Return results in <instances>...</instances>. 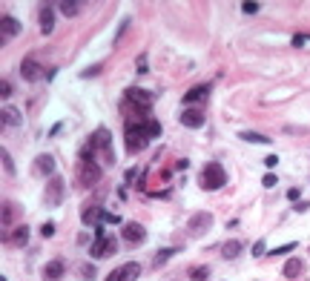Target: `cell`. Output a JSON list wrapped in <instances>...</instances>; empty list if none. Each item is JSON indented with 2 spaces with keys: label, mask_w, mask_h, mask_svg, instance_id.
<instances>
[{
  "label": "cell",
  "mask_w": 310,
  "mask_h": 281,
  "mask_svg": "<svg viewBox=\"0 0 310 281\" xmlns=\"http://www.w3.org/2000/svg\"><path fill=\"white\" fill-rule=\"evenodd\" d=\"M227 184V172L221 164H207L204 172H201V187L204 189H221Z\"/></svg>",
  "instance_id": "obj_1"
},
{
  "label": "cell",
  "mask_w": 310,
  "mask_h": 281,
  "mask_svg": "<svg viewBox=\"0 0 310 281\" xmlns=\"http://www.w3.org/2000/svg\"><path fill=\"white\" fill-rule=\"evenodd\" d=\"M147 147V132H144V124L135 126V121L132 124H126V149L129 152H141Z\"/></svg>",
  "instance_id": "obj_2"
},
{
  "label": "cell",
  "mask_w": 310,
  "mask_h": 281,
  "mask_svg": "<svg viewBox=\"0 0 310 281\" xmlns=\"http://www.w3.org/2000/svg\"><path fill=\"white\" fill-rule=\"evenodd\" d=\"M43 201H46V207H58V204L63 201V178H61V175H52V181H49V187H46Z\"/></svg>",
  "instance_id": "obj_3"
},
{
  "label": "cell",
  "mask_w": 310,
  "mask_h": 281,
  "mask_svg": "<svg viewBox=\"0 0 310 281\" xmlns=\"http://www.w3.org/2000/svg\"><path fill=\"white\" fill-rule=\"evenodd\" d=\"M112 252H115V238H109V235H103V230H98V238L92 241V258H103Z\"/></svg>",
  "instance_id": "obj_4"
},
{
  "label": "cell",
  "mask_w": 310,
  "mask_h": 281,
  "mask_svg": "<svg viewBox=\"0 0 310 281\" xmlns=\"http://www.w3.org/2000/svg\"><path fill=\"white\" fill-rule=\"evenodd\" d=\"M213 227V215L210 213H195L192 218L187 221V232L189 235H201V232H207Z\"/></svg>",
  "instance_id": "obj_5"
},
{
  "label": "cell",
  "mask_w": 310,
  "mask_h": 281,
  "mask_svg": "<svg viewBox=\"0 0 310 281\" xmlns=\"http://www.w3.org/2000/svg\"><path fill=\"white\" fill-rule=\"evenodd\" d=\"M138 276H141V267H138L135 261H129V264H124V267L112 270V273L106 276V281H135Z\"/></svg>",
  "instance_id": "obj_6"
},
{
  "label": "cell",
  "mask_w": 310,
  "mask_h": 281,
  "mask_svg": "<svg viewBox=\"0 0 310 281\" xmlns=\"http://www.w3.org/2000/svg\"><path fill=\"white\" fill-rule=\"evenodd\" d=\"M121 235H124L129 244H141V241L147 238V230H144L141 224H135V221H132V224H124V232H121Z\"/></svg>",
  "instance_id": "obj_7"
},
{
  "label": "cell",
  "mask_w": 310,
  "mask_h": 281,
  "mask_svg": "<svg viewBox=\"0 0 310 281\" xmlns=\"http://www.w3.org/2000/svg\"><path fill=\"white\" fill-rule=\"evenodd\" d=\"M66 273V264H63L61 258H55V261H49L46 267H43V279L46 281H58Z\"/></svg>",
  "instance_id": "obj_8"
},
{
  "label": "cell",
  "mask_w": 310,
  "mask_h": 281,
  "mask_svg": "<svg viewBox=\"0 0 310 281\" xmlns=\"http://www.w3.org/2000/svg\"><path fill=\"white\" fill-rule=\"evenodd\" d=\"M52 29H55V9L46 3V6H40V32L49 34Z\"/></svg>",
  "instance_id": "obj_9"
},
{
  "label": "cell",
  "mask_w": 310,
  "mask_h": 281,
  "mask_svg": "<svg viewBox=\"0 0 310 281\" xmlns=\"http://www.w3.org/2000/svg\"><path fill=\"white\" fill-rule=\"evenodd\" d=\"M181 124L189 126V129H198V126L204 124V112L201 109H184L181 112Z\"/></svg>",
  "instance_id": "obj_10"
},
{
  "label": "cell",
  "mask_w": 310,
  "mask_h": 281,
  "mask_svg": "<svg viewBox=\"0 0 310 281\" xmlns=\"http://www.w3.org/2000/svg\"><path fill=\"white\" fill-rule=\"evenodd\" d=\"M20 75H23L26 81H37V78H43V69L37 66V61H32V58H26V61L20 63Z\"/></svg>",
  "instance_id": "obj_11"
},
{
  "label": "cell",
  "mask_w": 310,
  "mask_h": 281,
  "mask_svg": "<svg viewBox=\"0 0 310 281\" xmlns=\"http://www.w3.org/2000/svg\"><path fill=\"white\" fill-rule=\"evenodd\" d=\"M207 95H210V83L192 86L189 92H184V103H201V100H207Z\"/></svg>",
  "instance_id": "obj_12"
},
{
  "label": "cell",
  "mask_w": 310,
  "mask_h": 281,
  "mask_svg": "<svg viewBox=\"0 0 310 281\" xmlns=\"http://www.w3.org/2000/svg\"><path fill=\"white\" fill-rule=\"evenodd\" d=\"M126 100H132V103H138V106H150L153 103V92H147V89H126Z\"/></svg>",
  "instance_id": "obj_13"
},
{
  "label": "cell",
  "mask_w": 310,
  "mask_h": 281,
  "mask_svg": "<svg viewBox=\"0 0 310 281\" xmlns=\"http://www.w3.org/2000/svg\"><path fill=\"white\" fill-rule=\"evenodd\" d=\"M34 172H37V175H52V172H55V158L37 155L34 158Z\"/></svg>",
  "instance_id": "obj_14"
},
{
  "label": "cell",
  "mask_w": 310,
  "mask_h": 281,
  "mask_svg": "<svg viewBox=\"0 0 310 281\" xmlns=\"http://www.w3.org/2000/svg\"><path fill=\"white\" fill-rule=\"evenodd\" d=\"M98 178H101V166H98L95 161H92V164L86 161V164H84V169H81V181H84V184H95Z\"/></svg>",
  "instance_id": "obj_15"
},
{
  "label": "cell",
  "mask_w": 310,
  "mask_h": 281,
  "mask_svg": "<svg viewBox=\"0 0 310 281\" xmlns=\"http://www.w3.org/2000/svg\"><path fill=\"white\" fill-rule=\"evenodd\" d=\"M0 32H3V37H15L20 32V23L15 17H0Z\"/></svg>",
  "instance_id": "obj_16"
},
{
  "label": "cell",
  "mask_w": 310,
  "mask_h": 281,
  "mask_svg": "<svg viewBox=\"0 0 310 281\" xmlns=\"http://www.w3.org/2000/svg\"><path fill=\"white\" fill-rule=\"evenodd\" d=\"M0 115H3V121H6V124H9V126H17V124H20V121H23V118H20V112H17L15 106H9V103H3V109H0Z\"/></svg>",
  "instance_id": "obj_17"
},
{
  "label": "cell",
  "mask_w": 310,
  "mask_h": 281,
  "mask_svg": "<svg viewBox=\"0 0 310 281\" xmlns=\"http://www.w3.org/2000/svg\"><path fill=\"white\" fill-rule=\"evenodd\" d=\"M305 273V264L299 261V258H290L287 264H284V279H296V276H302Z\"/></svg>",
  "instance_id": "obj_18"
},
{
  "label": "cell",
  "mask_w": 310,
  "mask_h": 281,
  "mask_svg": "<svg viewBox=\"0 0 310 281\" xmlns=\"http://www.w3.org/2000/svg\"><path fill=\"white\" fill-rule=\"evenodd\" d=\"M239 138H241V141H247V144H264V147L270 144V138H267V135H258V132H250V129L239 132Z\"/></svg>",
  "instance_id": "obj_19"
},
{
  "label": "cell",
  "mask_w": 310,
  "mask_h": 281,
  "mask_svg": "<svg viewBox=\"0 0 310 281\" xmlns=\"http://www.w3.org/2000/svg\"><path fill=\"white\" fill-rule=\"evenodd\" d=\"M98 218H103V210H101V207H86V210H84V215H81V221H84L86 227H92Z\"/></svg>",
  "instance_id": "obj_20"
},
{
  "label": "cell",
  "mask_w": 310,
  "mask_h": 281,
  "mask_svg": "<svg viewBox=\"0 0 310 281\" xmlns=\"http://www.w3.org/2000/svg\"><path fill=\"white\" fill-rule=\"evenodd\" d=\"M58 9H61V12L66 15V17H75V15L81 12V3H78V0H63V3L58 6Z\"/></svg>",
  "instance_id": "obj_21"
},
{
  "label": "cell",
  "mask_w": 310,
  "mask_h": 281,
  "mask_svg": "<svg viewBox=\"0 0 310 281\" xmlns=\"http://www.w3.org/2000/svg\"><path fill=\"white\" fill-rule=\"evenodd\" d=\"M26 241H29V227L23 224V227H17V230L12 232V244H17V247H20V244H26Z\"/></svg>",
  "instance_id": "obj_22"
},
{
  "label": "cell",
  "mask_w": 310,
  "mask_h": 281,
  "mask_svg": "<svg viewBox=\"0 0 310 281\" xmlns=\"http://www.w3.org/2000/svg\"><path fill=\"white\" fill-rule=\"evenodd\" d=\"M239 252H241V244H239V241H227V244L221 247V255H224L227 261H230V258H236Z\"/></svg>",
  "instance_id": "obj_23"
},
{
  "label": "cell",
  "mask_w": 310,
  "mask_h": 281,
  "mask_svg": "<svg viewBox=\"0 0 310 281\" xmlns=\"http://www.w3.org/2000/svg\"><path fill=\"white\" fill-rule=\"evenodd\" d=\"M144 132H147V138H158V135H161V124H158V121H147V124H144Z\"/></svg>",
  "instance_id": "obj_24"
},
{
  "label": "cell",
  "mask_w": 310,
  "mask_h": 281,
  "mask_svg": "<svg viewBox=\"0 0 310 281\" xmlns=\"http://www.w3.org/2000/svg\"><path fill=\"white\" fill-rule=\"evenodd\" d=\"M0 158H3V166H6V172H9V175H15V161H12V155H9L6 149H0Z\"/></svg>",
  "instance_id": "obj_25"
},
{
  "label": "cell",
  "mask_w": 310,
  "mask_h": 281,
  "mask_svg": "<svg viewBox=\"0 0 310 281\" xmlns=\"http://www.w3.org/2000/svg\"><path fill=\"white\" fill-rule=\"evenodd\" d=\"M207 276H210V270H207V267H195V270H189V279H192V281H204Z\"/></svg>",
  "instance_id": "obj_26"
},
{
  "label": "cell",
  "mask_w": 310,
  "mask_h": 281,
  "mask_svg": "<svg viewBox=\"0 0 310 281\" xmlns=\"http://www.w3.org/2000/svg\"><path fill=\"white\" fill-rule=\"evenodd\" d=\"M175 252H178V247H170V250H161V252H158V255H155V264L161 267V264H164V261H167L170 255H175Z\"/></svg>",
  "instance_id": "obj_27"
},
{
  "label": "cell",
  "mask_w": 310,
  "mask_h": 281,
  "mask_svg": "<svg viewBox=\"0 0 310 281\" xmlns=\"http://www.w3.org/2000/svg\"><path fill=\"white\" fill-rule=\"evenodd\" d=\"M290 250H296V244H284V247H276V250L270 252V255H273V258H276V255H287Z\"/></svg>",
  "instance_id": "obj_28"
},
{
  "label": "cell",
  "mask_w": 310,
  "mask_h": 281,
  "mask_svg": "<svg viewBox=\"0 0 310 281\" xmlns=\"http://www.w3.org/2000/svg\"><path fill=\"white\" fill-rule=\"evenodd\" d=\"M241 9H244V12H247V15H256V12H258V9H261V6H258V3H256V0H253V3H241Z\"/></svg>",
  "instance_id": "obj_29"
},
{
  "label": "cell",
  "mask_w": 310,
  "mask_h": 281,
  "mask_svg": "<svg viewBox=\"0 0 310 281\" xmlns=\"http://www.w3.org/2000/svg\"><path fill=\"white\" fill-rule=\"evenodd\" d=\"M276 181H279V178H276L273 172H267V175L261 178V184H264V187H267V189H270V187H276Z\"/></svg>",
  "instance_id": "obj_30"
},
{
  "label": "cell",
  "mask_w": 310,
  "mask_h": 281,
  "mask_svg": "<svg viewBox=\"0 0 310 281\" xmlns=\"http://www.w3.org/2000/svg\"><path fill=\"white\" fill-rule=\"evenodd\" d=\"M40 235H43V238L55 235V224H43V227H40Z\"/></svg>",
  "instance_id": "obj_31"
},
{
  "label": "cell",
  "mask_w": 310,
  "mask_h": 281,
  "mask_svg": "<svg viewBox=\"0 0 310 281\" xmlns=\"http://www.w3.org/2000/svg\"><path fill=\"white\" fill-rule=\"evenodd\" d=\"M103 221H106V224H121V215H112V213L103 210Z\"/></svg>",
  "instance_id": "obj_32"
},
{
  "label": "cell",
  "mask_w": 310,
  "mask_h": 281,
  "mask_svg": "<svg viewBox=\"0 0 310 281\" xmlns=\"http://www.w3.org/2000/svg\"><path fill=\"white\" fill-rule=\"evenodd\" d=\"M12 221V204H3V224Z\"/></svg>",
  "instance_id": "obj_33"
},
{
  "label": "cell",
  "mask_w": 310,
  "mask_h": 281,
  "mask_svg": "<svg viewBox=\"0 0 310 281\" xmlns=\"http://www.w3.org/2000/svg\"><path fill=\"white\" fill-rule=\"evenodd\" d=\"M0 95H3V100H6V98H9V95H12V86H9V83H6V81H3V83H0Z\"/></svg>",
  "instance_id": "obj_34"
},
{
  "label": "cell",
  "mask_w": 310,
  "mask_h": 281,
  "mask_svg": "<svg viewBox=\"0 0 310 281\" xmlns=\"http://www.w3.org/2000/svg\"><path fill=\"white\" fill-rule=\"evenodd\" d=\"M81 276H84V279H92V276H95V267H81Z\"/></svg>",
  "instance_id": "obj_35"
},
{
  "label": "cell",
  "mask_w": 310,
  "mask_h": 281,
  "mask_svg": "<svg viewBox=\"0 0 310 281\" xmlns=\"http://www.w3.org/2000/svg\"><path fill=\"white\" fill-rule=\"evenodd\" d=\"M253 255H264V241H258V244H253Z\"/></svg>",
  "instance_id": "obj_36"
},
{
  "label": "cell",
  "mask_w": 310,
  "mask_h": 281,
  "mask_svg": "<svg viewBox=\"0 0 310 281\" xmlns=\"http://www.w3.org/2000/svg\"><path fill=\"white\" fill-rule=\"evenodd\" d=\"M299 192H302V189H287V198H290V201H299Z\"/></svg>",
  "instance_id": "obj_37"
},
{
  "label": "cell",
  "mask_w": 310,
  "mask_h": 281,
  "mask_svg": "<svg viewBox=\"0 0 310 281\" xmlns=\"http://www.w3.org/2000/svg\"><path fill=\"white\" fill-rule=\"evenodd\" d=\"M101 72V66H92V69H84V78H92V75H98Z\"/></svg>",
  "instance_id": "obj_38"
},
{
  "label": "cell",
  "mask_w": 310,
  "mask_h": 281,
  "mask_svg": "<svg viewBox=\"0 0 310 281\" xmlns=\"http://www.w3.org/2000/svg\"><path fill=\"white\" fill-rule=\"evenodd\" d=\"M264 164H267V166H276V164H279V158H276V155H267V158H264Z\"/></svg>",
  "instance_id": "obj_39"
}]
</instances>
